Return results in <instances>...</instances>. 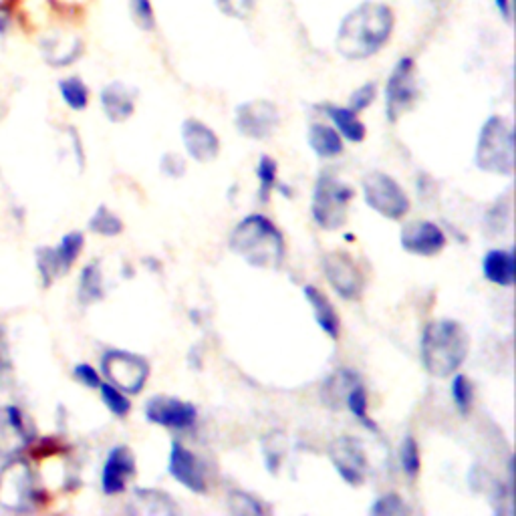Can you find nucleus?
Instances as JSON below:
<instances>
[{"label": "nucleus", "instance_id": "1", "mask_svg": "<svg viewBox=\"0 0 516 516\" xmlns=\"http://www.w3.org/2000/svg\"><path fill=\"white\" fill-rule=\"evenodd\" d=\"M394 29V9L365 0L343 17L337 29L335 49L347 61H365L390 43Z\"/></svg>", "mask_w": 516, "mask_h": 516}, {"label": "nucleus", "instance_id": "2", "mask_svg": "<svg viewBox=\"0 0 516 516\" xmlns=\"http://www.w3.org/2000/svg\"><path fill=\"white\" fill-rule=\"evenodd\" d=\"M228 248L254 269L281 271L287 242L279 226L265 214H248L228 236Z\"/></svg>", "mask_w": 516, "mask_h": 516}, {"label": "nucleus", "instance_id": "3", "mask_svg": "<svg viewBox=\"0 0 516 516\" xmlns=\"http://www.w3.org/2000/svg\"><path fill=\"white\" fill-rule=\"evenodd\" d=\"M470 335L460 321L436 319L426 323L420 337V359L432 377H452L466 361Z\"/></svg>", "mask_w": 516, "mask_h": 516}, {"label": "nucleus", "instance_id": "4", "mask_svg": "<svg viewBox=\"0 0 516 516\" xmlns=\"http://www.w3.org/2000/svg\"><path fill=\"white\" fill-rule=\"evenodd\" d=\"M514 129L500 117L490 115L480 127L474 164L478 170L494 176H512L514 172Z\"/></svg>", "mask_w": 516, "mask_h": 516}, {"label": "nucleus", "instance_id": "5", "mask_svg": "<svg viewBox=\"0 0 516 516\" xmlns=\"http://www.w3.org/2000/svg\"><path fill=\"white\" fill-rule=\"evenodd\" d=\"M355 192L333 172H321L311 198V216L321 230H339L349 216V202Z\"/></svg>", "mask_w": 516, "mask_h": 516}, {"label": "nucleus", "instance_id": "6", "mask_svg": "<svg viewBox=\"0 0 516 516\" xmlns=\"http://www.w3.org/2000/svg\"><path fill=\"white\" fill-rule=\"evenodd\" d=\"M363 200L375 214L394 222L402 220L412 206L404 186L385 172H369L363 178Z\"/></svg>", "mask_w": 516, "mask_h": 516}, {"label": "nucleus", "instance_id": "7", "mask_svg": "<svg viewBox=\"0 0 516 516\" xmlns=\"http://www.w3.org/2000/svg\"><path fill=\"white\" fill-rule=\"evenodd\" d=\"M101 373L107 383L127 396H138L150 377V363L138 353L109 349L101 357Z\"/></svg>", "mask_w": 516, "mask_h": 516}, {"label": "nucleus", "instance_id": "8", "mask_svg": "<svg viewBox=\"0 0 516 516\" xmlns=\"http://www.w3.org/2000/svg\"><path fill=\"white\" fill-rule=\"evenodd\" d=\"M420 97L416 83V61L412 57H402L390 77L385 81V117L390 123H398Z\"/></svg>", "mask_w": 516, "mask_h": 516}, {"label": "nucleus", "instance_id": "9", "mask_svg": "<svg viewBox=\"0 0 516 516\" xmlns=\"http://www.w3.org/2000/svg\"><path fill=\"white\" fill-rule=\"evenodd\" d=\"M43 498L33 472L21 460H13L0 472V504L9 510H31Z\"/></svg>", "mask_w": 516, "mask_h": 516}, {"label": "nucleus", "instance_id": "10", "mask_svg": "<svg viewBox=\"0 0 516 516\" xmlns=\"http://www.w3.org/2000/svg\"><path fill=\"white\" fill-rule=\"evenodd\" d=\"M281 125V111L269 99H250L234 109V127L238 134L263 142L269 140Z\"/></svg>", "mask_w": 516, "mask_h": 516}, {"label": "nucleus", "instance_id": "11", "mask_svg": "<svg viewBox=\"0 0 516 516\" xmlns=\"http://www.w3.org/2000/svg\"><path fill=\"white\" fill-rule=\"evenodd\" d=\"M321 267L329 287L343 301H359L365 291V277L359 271L353 256L345 250H331L323 254Z\"/></svg>", "mask_w": 516, "mask_h": 516}, {"label": "nucleus", "instance_id": "12", "mask_svg": "<svg viewBox=\"0 0 516 516\" xmlns=\"http://www.w3.org/2000/svg\"><path fill=\"white\" fill-rule=\"evenodd\" d=\"M329 460L339 478L349 486H361L369 474V460L359 438L341 436L329 444Z\"/></svg>", "mask_w": 516, "mask_h": 516}, {"label": "nucleus", "instance_id": "13", "mask_svg": "<svg viewBox=\"0 0 516 516\" xmlns=\"http://www.w3.org/2000/svg\"><path fill=\"white\" fill-rule=\"evenodd\" d=\"M144 416L154 426L184 432L196 424L198 410L192 402H186L174 396H154L148 400L144 408Z\"/></svg>", "mask_w": 516, "mask_h": 516}, {"label": "nucleus", "instance_id": "14", "mask_svg": "<svg viewBox=\"0 0 516 516\" xmlns=\"http://www.w3.org/2000/svg\"><path fill=\"white\" fill-rule=\"evenodd\" d=\"M168 472L186 490H190L194 494L208 492L206 464L192 450H188L182 442H176V440L172 442L170 458H168Z\"/></svg>", "mask_w": 516, "mask_h": 516}, {"label": "nucleus", "instance_id": "15", "mask_svg": "<svg viewBox=\"0 0 516 516\" xmlns=\"http://www.w3.org/2000/svg\"><path fill=\"white\" fill-rule=\"evenodd\" d=\"M400 244L408 254L422 256V258H432L446 248L448 238L436 222L414 220V222H408L402 228Z\"/></svg>", "mask_w": 516, "mask_h": 516}, {"label": "nucleus", "instance_id": "16", "mask_svg": "<svg viewBox=\"0 0 516 516\" xmlns=\"http://www.w3.org/2000/svg\"><path fill=\"white\" fill-rule=\"evenodd\" d=\"M136 476V456L129 446H113L103 462L101 490L105 496H119Z\"/></svg>", "mask_w": 516, "mask_h": 516}, {"label": "nucleus", "instance_id": "17", "mask_svg": "<svg viewBox=\"0 0 516 516\" xmlns=\"http://www.w3.org/2000/svg\"><path fill=\"white\" fill-rule=\"evenodd\" d=\"M186 154L198 164H210L220 154V140L214 129L196 117H188L180 127Z\"/></svg>", "mask_w": 516, "mask_h": 516}, {"label": "nucleus", "instance_id": "18", "mask_svg": "<svg viewBox=\"0 0 516 516\" xmlns=\"http://www.w3.org/2000/svg\"><path fill=\"white\" fill-rule=\"evenodd\" d=\"M136 99L138 91L121 81L107 83L99 93L101 109L111 123H123L132 117L136 111Z\"/></svg>", "mask_w": 516, "mask_h": 516}, {"label": "nucleus", "instance_id": "19", "mask_svg": "<svg viewBox=\"0 0 516 516\" xmlns=\"http://www.w3.org/2000/svg\"><path fill=\"white\" fill-rule=\"evenodd\" d=\"M361 383V375L355 369L341 367L335 369L323 383H321V402L329 410H341L345 408V400L353 387Z\"/></svg>", "mask_w": 516, "mask_h": 516}, {"label": "nucleus", "instance_id": "20", "mask_svg": "<svg viewBox=\"0 0 516 516\" xmlns=\"http://www.w3.org/2000/svg\"><path fill=\"white\" fill-rule=\"evenodd\" d=\"M482 275L488 283L496 287L510 289L516 281L514 250L512 248H492L482 256Z\"/></svg>", "mask_w": 516, "mask_h": 516}, {"label": "nucleus", "instance_id": "21", "mask_svg": "<svg viewBox=\"0 0 516 516\" xmlns=\"http://www.w3.org/2000/svg\"><path fill=\"white\" fill-rule=\"evenodd\" d=\"M303 297L305 301L309 303L311 311H313V317L319 325V329L331 339V341H337L339 335H341V319L333 307V303L327 299L325 293H321L317 287L313 285H307L303 289Z\"/></svg>", "mask_w": 516, "mask_h": 516}, {"label": "nucleus", "instance_id": "22", "mask_svg": "<svg viewBox=\"0 0 516 516\" xmlns=\"http://www.w3.org/2000/svg\"><path fill=\"white\" fill-rule=\"evenodd\" d=\"M41 51L51 67H69L83 55V41L79 37H47Z\"/></svg>", "mask_w": 516, "mask_h": 516}, {"label": "nucleus", "instance_id": "23", "mask_svg": "<svg viewBox=\"0 0 516 516\" xmlns=\"http://www.w3.org/2000/svg\"><path fill=\"white\" fill-rule=\"evenodd\" d=\"M325 115L333 121V127L339 132V136L351 144H361L367 136V127L359 119L357 113H353L349 107H339L333 103L321 105Z\"/></svg>", "mask_w": 516, "mask_h": 516}, {"label": "nucleus", "instance_id": "24", "mask_svg": "<svg viewBox=\"0 0 516 516\" xmlns=\"http://www.w3.org/2000/svg\"><path fill=\"white\" fill-rule=\"evenodd\" d=\"M136 514H154V516H174L178 506L172 496L158 488H136L132 498V508Z\"/></svg>", "mask_w": 516, "mask_h": 516}, {"label": "nucleus", "instance_id": "25", "mask_svg": "<svg viewBox=\"0 0 516 516\" xmlns=\"http://www.w3.org/2000/svg\"><path fill=\"white\" fill-rule=\"evenodd\" d=\"M307 142H309V148L313 150V154L321 160H333L343 154V138L331 125L311 123Z\"/></svg>", "mask_w": 516, "mask_h": 516}, {"label": "nucleus", "instance_id": "26", "mask_svg": "<svg viewBox=\"0 0 516 516\" xmlns=\"http://www.w3.org/2000/svg\"><path fill=\"white\" fill-rule=\"evenodd\" d=\"M105 297L103 289V273L99 263H89L83 267L81 277H79V287H77V301L83 307H89Z\"/></svg>", "mask_w": 516, "mask_h": 516}, {"label": "nucleus", "instance_id": "27", "mask_svg": "<svg viewBox=\"0 0 516 516\" xmlns=\"http://www.w3.org/2000/svg\"><path fill=\"white\" fill-rule=\"evenodd\" d=\"M265 466L271 474H279L281 464L287 456V436L281 430H273L261 438Z\"/></svg>", "mask_w": 516, "mask_h": 516}, {"label": "nucleus", "instance_id": "28", "mask_svg": "<svg viewBox=\"0 0 516 516\" xmlns=\"http://www.w3.org/2000/svg\"><path fill=\"white\" fill-rule=\"evenodd\" d=\"M277 176H279V164L275 158L267 154L258 158L256 178H258V200H261V204H267L273 190H277V184H279Z\"/></svg>", "mask_w": 516, "mask_h": 516}, {"label": "nucleus", "instance_id": "29", "mask_svg": "<svg viewBox=\"0 0 516 516\" xmlns=\"http://www.w3.org/2000/svg\"><path fill=\"white\" fill-rule=\"evenodd\" d=\"M57 89L61 93L63 103L73 109V111H83L89 105V87L85 85V81L77 75L73 77H65L57 83Z\"/></svg>", "mask_w": 516, "mask_h": 516}, {"label": "nucleus", "instance_id": "30", "mask_svg": "<svg viewBox=\"0 0 516 516\" xmlns=\"http://www.w3.org/2000/svg\"><path fill=\"white\" fill-rule=\"evenodd\" d=\"M228 512L234 516H261L267 514V506L261 498H256L244 490H230L226 496Z\"/></svg>", "mask_w": 516, "mask_h": 516}, {"label": "nucleus", "instance_id": "31", "mask_svg": "<svg viewBox=\"0 0 516 516\" xmlns=\"http://www.w3.org/2000/svg\"><path fill=\"white\" fill-rule=\"evenodd\" d=\"M83 246H85V236L79 230H73V232L65 234L61 238L59 246H55V252H57V258H59V265H61V273L63 275H67L73 269V265L77 263V258H79L81 250H83Z\"/></svg>", "mask_w": 516, "mask_h": 516}, {"label": "nucleus", "instance_id": "32", "mask_svg": "<svg viewBox=\"0 0 516 516\" xmlns=\"http://www.w3.org/2000/svg\"><path fill=\"white\" fill-rule=\"evenodd\" d=\"M35 261H37V269H39L41 283H43L45 289H49L59 277H63L55 246H41V248H37L35 250Z\"/></svg>", "mask_w": 516, "mask_h": 516}, {"label": "nucleus", "instance_id": "33", "mask_svg": "<svg viewBox=\"0 0 516 516\" xmlns=\"http://www.w3.org/2000/svg\"><path fill=\"white\" fill-rule=\"evenodd\" d=\"M345 408L351 412V416L363 426V428H367V430H371V432H377V426H375V422L369 418V414H367V408H369V398H367V390H365V385L363 383H357L353 390L349 392V396H347V400H345Z\"/></svg>", "mask_w": 516, "mask_h": 516}, {"label": "nucleus", "instance_id": "34", "mask_svg": "<svg viewBox=\"0 0 516 516\" xmlns=\"http://www.w3.org/2000/svg\"><path fill=\"white\" fill-rule=\"evenodd\" d=\"M450 396H452V402H454L458 414L466 418L470 414V410H472V404H474V385H472V381L464 373L456 371L452 375Z\"/></svg>", "mask_w": 516, "mask_h": 516}, {"label": "nucleus", "instance_id": "35", "mask_svg": "<svg viewBox=\"0 0 516 516\" xmlns=\"http://www.w3.org/2000/svg\"><path fill=\"white\" fill-rule=\"evenodd\" d=\"M87 226L91 232H95L99 236H107V238L119 236L123 232V220L103 204L93 212Z\"/></svg>", "mask_w": 516, "mask_h": 516}, {"label": "nucleus", "instance_id": "36", "mask_svg": "<svg viewBox=\"0 0 516 516\" xmlns=\"http://www.w3.org/2000/svg\"><path fill=\"white\" fill-rule=\"evenodd\" d=\"M99 394H101V402L105 404V408L115 416V418H125L129 412H132V402H129L127 394H123L121 390H117L115 385L111 383H101L99 385Z\"/></svg>", "mask_w": 516, "mask_h": 516}, {"label": "nucleus", "instance_id": "37", "mask_svg": "<svg viewBox=\"0 0 516 516\" xmlns=\"http://www.w3.org/2000/svg\"><path fill=\"white\" fill-rule=\"evenodd\" d=\"M369 514H373V516H404V514H412V508L406 504V500L400 494L387 492V494L375 498V502L369 506Z\"/></svg>", "mask_w": 516, "mask_h": 516}, {"label": "nucleus", "instance_id": "38", "mask_svg": "<svg viewBox=\"0 0 516 516\" xmlns=\"http://www.w3.org/2000/svg\"><path fill=\"white\" fill-rule=\"evenodd\" d=\"M400 464L404 474L410 480H416L422 470V456H420V446L414 436H406L400 444Z\"/></svg>", "mask_w": 516, "mask_h": 516}, {"label": "nucleus", "instance_id": "39", "mask_svg": "<svg viewBox=\"0 0 516 516\" xmlns=\"http://www.w3.org/2000/svg\"><path fill=\"white\" fill-rule=\"evenodd\" d=\"M129 13L138 29L142 31H154L156 29V13L150 0H129Z\"/></svg>", "mask_w": 516, "mask_h": 516}, {"label": "nucleus", "instance_id": "40", "mask_svg": "<svg viewBox=\"0 0 516 516\" xmlns=\"http://www.w3.org/2000/svg\"><path fill=\"white\" fill-rule=\"evenodd\" d=\"M216 7L230 19H248L256 7V0H216Z\"/></svg>", "mask_w": 516, "mask_h": 516}, {"label": "nucleus", "instance_id": "41", "mask_svg": "<svg viewBox=\"0 0 516 516\" xmlns=\"http://www.w3.org/2000/svg\"><path fill=\"white\" fill-rule=\"evenodd\" d=\"M375 97H377V83H375V81H369V83L361 85L359 89H355V91L351 93L347 107H349L353 113L359 115L361 111H365V109L375 101Z\"/></svg>", "mask_w": 516, "mask_h": 516}, {"label": "nucleus", "instance_id": "42", "mask_svg": "<svg viewBox=\"0 0 516 516\" xmlns=\"http://www.w3.org/2000/svg\"><path fill=\"white\" fill-rule=\"evenodd\" d=\"M73 377H75L81 385L89 387V390H99V385L103 383L99 371H97L93 365H89V363H77V365L73 367Z\"/></svg>", "mask_w": 516, "mask_h": 516}, {"label": "nucleus", "instance_id": "43", "mask_svg": "<svg viewBox=\"0 0 516 516\" xmlns=\"http://www.w3.org/2000/svg\"><path fill=\"white\" fill-rule=\"evenodd\" d=\"M160 168H162V172H164L168 178H172V180H178V178H182V176L186 174V162H184V158L178 156V154H174V152H168V154L162 156Z\"/></svg>", "mask_w": 516, "mask_h": 516}, {"label": "nucleus", "instance_id": "44", "mask_svg": "<svg viewBox=\"0 0 516 516\" xmlns=\"http://www.w3.org/2000/svg\"><path fill=\"white\" fill-rule=\"evenodd\" d=\"M488 216H496V220H490V222H488L490 234H500V232L506 228L508 218H510V198L506 196V198L500 200V214H498L496 206H492L490 212H488Z\"/></svg>", "mask_w": 516, "mask_h": 516}, {"label": "nucleus", "instance_id": "45", "mask_svg": "<svg viewBox=\"0 0 516 516\" xmlns=\"http://www.w3.org/2000/svg\"><path fill=\"white\" fill-rule=\"evenodd\" d=\"M11 371H13V363H11V351H9L7 335H5V329L0 327V377L9 375Z\"/></svg>", "mask_w": 516, "mask_h": 516}, {"label": "nucleus", "instance_id": "46", "mask_svg": "<svg viewBox=\"0 0 516 516\" xmlns=\"http://www.w3.org/2000/svg\"><path fill=\"white\" fill-rule=\"evenodd\" d=\"M494 7L506 25H512V0H494Z\"/></svg>", "mask_w": 516, "mask_h": 516}, {"label": "nucleus", "instance_id": "47", "mask_svg": "<svg viewBox=\"0 0 516 516\" xmlns=\"http://www.w3.org/2000/svg\"><path fill=\"white\" fill-rule=\"evenodd\" d=\"M11 21H13L11 15H3V13H0V37H5V35L9 33Z\"/></svg>", "mask_w": 516, "mask_h": 516}, {"label": "nucleus", "instance_id": "48", "mask_svg": "<svg viewBox=\"0 0 516 516\" xmlns=\"http://www.w3.org/2000/svg\"><path fill=\"white\" fill-rule=\"evenodd\" d=\"M432 3L436 5V3H444V0H432Z\"/></svg>", "mask_w": 516, "mask_h": 516}]
</instances>
